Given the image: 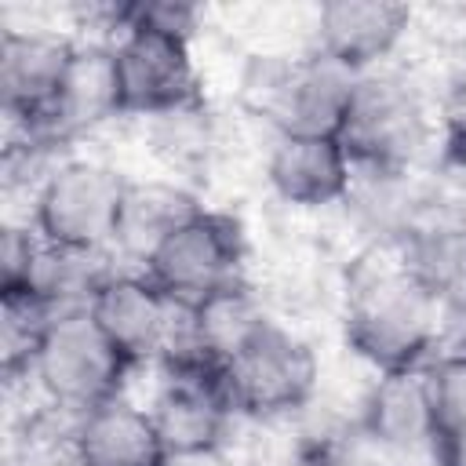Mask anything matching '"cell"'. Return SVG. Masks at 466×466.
Returning a JSON list of instances; mask_svg holds the SVG:
<instances>
[{
  "instance_id": "obj_1",
  "label": "cell",
  "mask_w": 466,
  "mask_h": 466,
  "mask_svg": "<svg viewBox=\"0 0 466 466\" xmlns=\"http://www.w3.org/2000/svg\"><path fill=\"white\" fill-rule=\"evenodd\" d=\"M342 350L368 371L422 368L448 335L437 299L411 277L397 248H360L339 277Z\"/></svg>"
},
{
  "instance_id": "obj_2",
  "label": "cell",
  "mask_w": 466,
  "mask_h": 466,
  "mask_svg": "<svg viewBox=\"0 0 466 466\" xmlns=\"http://www.w3.org/2000/svg\"><path fill=\"white\" fill-rule=\"evenodd\" d=\"M339 142L357 171H430L441 146L437 87L397 62L360 73Z\"/></svg>"
},
{
  "instance_id": "obj_3",
  "label": "cell",
  "mask_w": 466,
  "mask_h": 466,
  "mask_svg": "<svg viewBox=\"0 0 466 466\" xmlns=\"http://www.w3.org/2000/svg\"><path fill=\"white\" fill-rule=\"evenodd\" d=\"M317 346L288 320H269L226 368L222 386L240 422H291L320 393Z\"/></svg>"
},
{
  "instance_id": "obj_4",
  "label": "cell",
  "mask_w": 466,
  "mask_h": 466,
  "mask_svg": "<svg viewBox=\"0 0 466 466\" xmlns=\"http://www.w3.org/2000/svg\"><path fill=\"white\" fill-rule=\"evenodd\" d=\"M131 175L91 153H69L40 186L29 208V222L51 244L113 251L120 204Z\"/></svg>"
},
{
  "instance_id": "obj_5",
  "label": "cell",
  "mask_w": 466,
  "mask_h": 466,
  "mask_svg": "<svg viewBox=\"0 0 466 466\" xmlns=\"http://www.w3.org/2000/svg\"><path fill=\"white\" fill-rule=\"evenodd\" d=\"M142 273L182 306H197L208 295L255 277L251 244L240 215L204 204L186 226H178L142 266Z\"/></svg>"
},
{
  "instance_id": "obj_6",
  "label": "cell",
  "mask_w": 466,
  "mask_h": 466,
  "mask_svg": "<svg viewBox=\"0 0 466 466\" xmlns=\"http://www.w3.org/2000/svg\"><path fill=\"white\" fill-rule=\"evenodd\" d=\"M29 379L51 404L84 415L120 393H131L135 368L102 335L87 309H73L51 324Z\"/></svg>"
},
{
  "instance_id": "obj_7",
  "label": "cell",
  "mask_w": 466,
  "mask_h": 466,
  "mask_svg": "<svg viewBox=\"0 0 466 466\" xmlns=\"http://www.w3.org/2000/svg\"><path fill=\"white\" fill-rule=\"evenodd\" d=\"M197 40L167 29H153L131 18L127 4V29L113 44L124 116L142 120L175 106H186L204 91V76L197 66Z\"/></svg>"
},
{
  "instance_id": "obj_8",
  "label": "cell",
  "mask_w": 466,
  "mask_h": 466,
  "mask_svg": "<svg viewBox=\"0 0 466 466\" xmlns=\"http://www.w3.org/2000/svg\"><path fill=\"white\" fill-rule=\"evenodd\" d=\"M353 160L339 135H299L280 131L266 138L262 182L277 204L291 211H331L342 208L353 189Z\"/></svg>"
},
{
  "instance_id": "obj_9",
  "label": "cell",
  "mask_w": 466,
  "mask_h": 466,
  "mask_svg": "<svg viewBox=\"0 0 466 466\" xmlns=\"http://www.w3.org/2000/svg\"><path fill=\"white\" fill-rule=\"evenodd\" d=\"M76 36L55 22H4L0 29V113L40 124L69 69Z\"/></svg>"
},
{
  "instance_id": "obj_10",
  "label": "cell",
  "mask_w": 466,
  "mask_h": 466,
  "mask_svg": "<svg viewBox=\"0 0 466 466\" xmlns=\"http://www.w3.org/2000/svg\"><path fill=\"white\" fill-rule=\"evenodd\" d=\"M415 29V11L393 0H328L313 7L309 47L353 73L390 66Z\"/></svg>"
},
{
  "instance_id": "obj_11",
  "label": "cell",
  "mask_w": 466,
  "mask_h": 466,
  "mask_svg": "<svg viewBox=\"0 0 466 466\" xmlns=\"http://www.w3.org/2000/svg\"><path fill=\"white\" fill-rule=\"evenodd\" d=\"M437 430H441V422H437L426 364L371 375V382L360 397V408H357V433L368 444H375L390 459L422 455L430 462Z\"/></svg>"
},
{
  "instance_id": "obj_12",
  "label": "cell",
  "mask_w": 466,
  "mask_h": 466,
  "mask_svg": "<svg viewBox=\"0 0 466 466\" xmlns=\"http://www.w3.org/2000/svg\"><path fill=\"white\" fill-rule=\"evenodd\" d=\"M124 98H120V80H116V62H113V44H91L76 40L69 69L58 84V95L40 120V127L76 149L84 138L102 135L113 124H124Z\"/></svg>"
},
{
  "instance_id": "obj_13",
  "label": "cell",
  "mask_w": 466,
  "mask_h": 466,
  "mask_svg": "<svg viewBox=\"0 0 466 466\" xmlns=\"http://www.w3.org/2000/svg\"><path fill=\"white\" fill-rule=\"evenodd\" d=\"M131 124L138 127V146L160 167V175L178 178L193 189L208 182L226 157V124L208 95Z\"/></svg>"
},
{
  "instance_id": "obj_14",
  "label": "cell",
  "mask_w": 466,
  "mask_h": 466,
  "mask_svg": "<svg viewBox=\"0 0 466 466\" xmlns=\"http://www.w3.org/2000/svg\"><path fill=\"white\" fill-rule=\"evenodd\" d=\"M204 208L200 189L167 178V175H131L120 218H116V237H113V255L120 266L142 269L149 255L178 229L186 226L197 211Z\"/></svg>"
},
{
  "instance_id": "obj_15",
  "label": "cell",
  "mask_w": 466,
  "mask_h": 466,
  "mask_svg": "<svg viewBox=\"0 0 466 466\" xmlns=\"http://www.w3.org/2000/svg\"><path fill=\"white\" fill-rule=\"evenodd\" d=\"M164 455L149 408L120 393L80 415L73 433V459L80 466H157Z\"/></svg>"
},
{
  "instance_id": "obj_16",
  "label": "cell",
  "mask_w": 466,
  "mask_h": 466,
  "mask_svg": "<svg viewBox=\"0 0 466 466\" xmlns=\"http://www.w3.org/2000/svg\"><path fill=\"white\" fill-rule=\"evenodd\" d=\"M353 69L339 66L335 58L306 47L295 58V73H291V87L280 109V131H299V135H339L342 116L350 109L353 87H357Z\"/></svg>"
},
{
  "instance_id": "obj_17",
  "label": "cell",
  "mask_w": 466,
  "mask_h": 466,
  "mask_svg": "<svg viewBox=\"0 0 466 466\" xmlns=\"http://www.w3.org/2000/svg\"><path fill=\"white\" fill-rule=\"evenodd\" d=\"M269 320H277L269 299L255 284V277L237 280L204 302L189 306V335L193 350L211 364H229Z\"/></svg>"
},
{
  "instance_id": "obj_18",
  "label": "cell",
  "mask_w": 466,
  "mask_h": 466,
  "mask_svg": "<svg viewBox=\"0 0 466 466\" xmlns=\"http://www.w3.org/2000/svg\"><path fill=\"white\" fill-rule=\"evenodd\" d=\"M411 277L437 299L448 324L466 317V222H437L397 244Z\"/></svg>"
},
{
  "instance_id": "obj_19",
  "label": "cell",
  "mask_w": 466,
  "mask_h": 466,
  "mask_svg": "<svg viewBox=\"0 0 466 466\" xmlns=\"http://www.w3.org/2000/svg\"><path fill=\"white\" fill-rule=\"evenodd\" d=\"M120 269L113 251H91V248H69V244H51L40 240V251L33 258L25 288L40 295L47 306L58 313L87 309L95 291Z\"/></svg>"
},
{
  "instance_id": "obj_20",
  "label": "cell",
  "mask_w": 466,
  "mask_h": 466,
  "mask_svg": "<svg viewBox=\"0 0 466 466\" xmlns=\"http://www.w3.org/2000/svg\"><path fill=\"white\" fill-rule=\"evenodd\" d=\"M62 313L29 288H0V382L33 375L36 353Z\"/></svg>"
},
{
  "instance_id": "obj_21",
  "label": "cell",
  "mask_w": 466,
  "mask_h": 466,
  "mask_svg": "<svg viewBox=\"0 0 466 466\" xmlns=\"http://www.w3.org/2000/svg\"><path fill=\"white\" fill-rule=\"evenodd\" d=\"M426 379H430L437 422L441 426L466 422V353L437 350V357L426 360Z\"/></svg>"
},
{
  "instance_id": "obj_22",
  "label": "cell",
  "mask_w": 466,
  "mask_h": 466,
  "mask_svg": "<svg viewBox=\"0 0 466 466\" xmlns=\"http://www.w3.org/2000/svg\"><path fill=\"white\" fill-rule=\"evenodd\" d=\"M40 233L25 218H4L0 226V288H25L33 258L40 251Z\"/></svg>"
},
{
  "instance_id": "obj_23",
  "label": "cell",
  "mask_w": 466,
  "mask_h": 466,
  "mask_svg": "<svg viewBox=\"0 0 466 466\" xmlns=\"http://www.w3.org/2000/svg\"><path fill=\"white\" fill-rule=\"evenodd\" d=\"M430 466H466V422L441 426L430 448Z\"/></svg>"
},
{
  "instance_id": "obj_24",
  "label": "cell",
  "mask_w": 466,
  "mask_h": 466,
  "mask_svg": "<svg viewBox=\"0 0 466 466\" xmlns=\"http://www.w3.org/2000/svg\"><path fill=\"white\" fill-rule=\"evenodd\" d=\"M157 466H233L229 448H193V451H164Z\"/></svg>"
}]
</instances>
